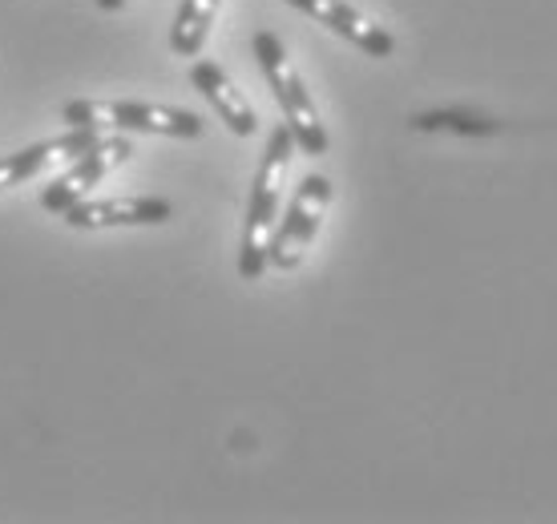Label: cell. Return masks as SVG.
<instances>
[{"mask_svg": "<svg viewBox=\"0 0 557 524\" xmlns=\"http://www.w3.org/2000/svg\"><path fill=\"white\" fill-rule=\"evenodd\" d=\"M295 150L299 146H295V134L287 129V122L275 125L271 138H267L259 174H255L247 222H243V242H238V275L247 283H255L271 262V238H275V226L283 219L278 210H283V190H287V170H292Z\"/></svg>", "mask_w": 557, "mask_h": 524, "instance_id": "obj_1", "label": "cell"}, {"mask_svg": "<svg viewBox=\"0 0 557 524\" xmlns=\"http://www.w3.org/2000/svg\"><path fill=\"white\" fill-rule=\"evenodd\" d=\"M255 61H259V70H263L267 85H271V93H275L278 110H283V122H287V129L295 134V146H299V153H307V158H323L327 153V125L320 122V110H315V101H311V93H307L304 77H299V70L292 65V57H287V49H283V41H278L275 33H255Z\"/></svg>", "mask_w": 557, "mask_h": 524, "instance_id": "obj_2", "label": "cell"}, {"mask_svg": "<svg viewBox=\"0 0 557 524\" xmlns=\"http://www.w3.org/2000/svg\"><path fill=\"white\" fill-rule=\"evenodd\" d=\"M65 125H89L101 134H162V138H202V117L153 101H70L61 110Z\"/></svg>", "mask_w": 557, "mask_h": 524, "instance_id": "obj_3", "label": "cell"}, {"mask_svg": "<svg viewBox=\"0 0 557 524\" xmlns=\"http://www.w3.org/2000/svg\"><path fill=\"white\" fill-rule=\"evenodd\" d=\"M129 153H134V141H129L126 134H101L89 150L70 158V166L45 186L41 207L49 210V214H65V210L77 207L82 198H89L94 186H98L106 174H113L117 166H126Z\"/></svg>", "mask_w": 557, "mask_h": 524, "instance_id": "obj_4", "label": "cell"}, {"mask_svg": "<svg viewBox=\"0 0 557 524\" xmlns=\"http://www.w3.org/2000/svg\"><path fill=\"white\" fill-rule=\"evenodd\" d=\"M332 207V178L323 174H307L295 190L287 214L278 219L275 238H271V266L278 271H295L307 259V250L315 242L323 226V214Z\"/></svg>", "mask_w": 557, "mask_h": 524, "instance_id": "obj_5", "label": "cell"}, {"mask_svg": "<svg viewBox=\"0 0 557 524\" xmlns=\"http://www.w3.org/2000/svg\"><path fill=\"white\" fill-rule=\"evenodd\" d=\"M174 207L158 194H129V198H82L77 207L61 214L73 230H113V226H162Z\"/></svg>", "mask_w": 557, "mask_h": 524, "instance_id": "obj_6", "label": "cell"}, {"mask_svg": "<svg viewBox=\"0 0 557 524\" xmlns=\"http://www.w3.org/2000/svg\"><path fill=\"white\" fill-rule=\"evenodd\" d=\"M101 138V129H89V125H70L61 138L37 141L28 150H16L9 158H0V190H13V186H25L28 178H41L53 166L77 158L82 150H89L94 141Z\"/></svg>", "mask_w": 557, "mask_h": 524, "instance_id": "obj_7", "label": "cell"}, {"mask_svg": "<svg viewBox=\"0 0 557 524\" xmlns=\"http://www.w3.org/2000/svg\"><path fill=\"white\" fill-rule=\"evenodd\" d=\"M287 4H295V9L307 13L311 21H320L323 28L339 33L344 41H351L368 57H380V61H384V57L396 53V37H392L388 28L376 25L372 16H363L360 9H351L348 0H287Z\"/></svg>", "mask_w": 557, "mask_h": 524, "instance_id": "obj_8", "label": "cell"}, {"mask_svg": "<svg viewBox=\"0 0 557 524\" xmlns=\"http://www.w3.org/2000/svg\"><path fill=\"white\" fill-rule=\"evenodd\" d=\"M190 82H195V89L210 101V110L223 117V125L231 129V134H238V138H251L255 129H259V117H255L251 101L238 93L235 82L226 77L223 65H214V61H195L190 65Z\"/></svg>", "mask_w": 557, "mask_h": 524, "instance_id": "obj_9", "label": "cell"}, {"mask_svg": "<svg viewBox=\"0 0 557 524\" xmlns=\"http://www.w3.org/2000/svg\"><path fill=\"white\" fill-rule=\"evenodd\" d=\"M219 4L223 0H182L178 16H174V28H170V49L178 57H198L202 45L210 37V25L219 16Z\"/></svg>", "mask_w": 557, "mask_h": 524, "instance_id": "obj_10", "label": "cell"}, {"mask_svg": "<svg viewBox=\"0 0 557 524\" xmlns=\"http://www.w3.org/2000/svg\"><path fill=\"white\" fill-rule=\"evenodd\" d=\"M98 9L101 13H122V9H126V0H98Z\"/></svg>", "mask_w": 557, "mask_h": 524, "instance_id": "obj_11", "label": "cell"}]
</instances>
